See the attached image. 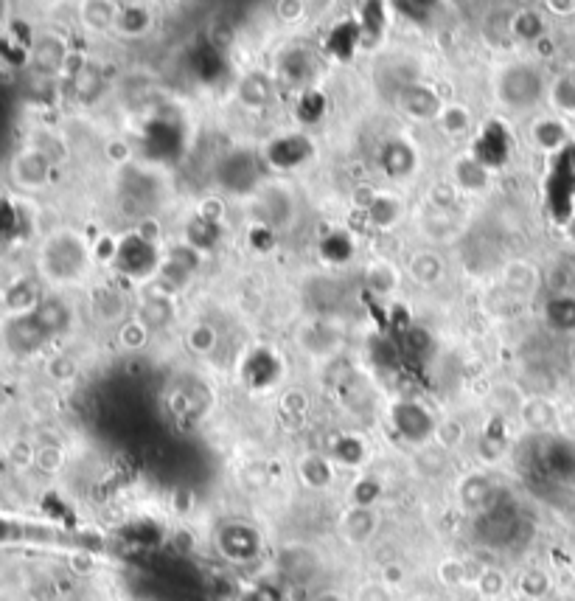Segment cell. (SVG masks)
I'll use <instances>...</instances> for the list:
<instances>
[{
	"label": "cell",
	"instance_id": "cell-1",
	"mask_svg": "<svg viewBox=\"0 0 575 601\" xmlns=\"http://www.w3.org/2000/svg\"><path fill=\"white\" fill-rule=\"evenodd\" d=\"M87 248L85 242L76 234H57L45 242L43 256V273L51 281H73L82 276V270L87 267Z\"/></svg>",
	"mask_w": 575,
	"mask_h": 601
},
{
	"label": "cell",
	"instance_id": "cell-2",
	"mask_svg": "<svg viewBox=\"0 0 575 601\" xmlns=\"http://www.w3.org/2000/svg\"><path fill=\"white\" fill-rule=\"evenodd\" d=\"M115 267L127 276V279H149L160 270V256L155 242H149L141 234H130L121 239L118 245V256H115Z\"/></svg>",
	"mask_w": 575,
	"mask_h": 601
},
{
	"label": "cell",
	"instance_id": "cell-3",
	"mask_svg": "<svg viewBox=\"0 0 575 601\" xmlns=\"http://www.w3.org/2000/svg\"><path fill=\"white\" fill-rule=\"evenodd\" d=\"M500 99L505 107H514V110H525L531 104L539 102L542 96V76L536 74L528 65H514L500 76Z\"/></svg>",
	"mask_w": 575,
	"mask_h": 601
},
{
	"label": "cell",
	"instance_id": "cell-4",
	"mask_svg": "<svg viewBox=\"0 0 575 601\" xmlns=\"http://www.w3.org/2000/svg\"><path fill=\"white\" fill-rule=\"evenodd\" d=\"M315 155V144L312 138H306L303 132H287V135H278L273 138L267 149H264V163L270 169L278 172H289V169H298L303 163Z\"/></svg>",
	"mask_w": 575,
	"mask_h": 601
},
{
	"label": "cell",
	"instance_id": "cell-5",
	"mask_svg": "<svg viewBox=\"0 0 575 601\" xmlns=\"http://www.w3.org/2000/svg\"><path fill=\"white\" fill-rule=\"evenodd\" d=\"M511 149H514V138H511V132L505 130L503 121H489V124H483V130L477 135L472 158L477 163H483L489 172H494V169H503L508 163Z\"/></svg>",
	"mask_w": 575,
	"mask_h": 601
},
{
	"label": "cell",
	"instance_id": "cell-6",
	"mask_svg": "<svg viewBox=\"0 0 575 601\" xmlns=\"http://www.w3.org/2000/svg\"><path fill=\"white\" fill-rule=\"evenodd\" d=\"M3 340H6V346H9V352L34 354L43 349L45 343L51 340V335L45 332V326L40 323V318L34 315V309H31L26 315H15L12 321L6 323Z\"/></svg>",
	"mask_w": 575,
	"mask_h": 601
},
{
	"label": "cell",
	"instance_id": "cell-7",
	"mask_svg": "<svg viewBox=\"0 0 575 601\" xmlns=\"http://www.w3.org/2000/svg\"><path fill=\"white\" fill-rule=\"evenodd\" d=\"M393 425L399 430V436L410 441V444L427 441V436L435 430L430 411L424 405H418V402H410V399H404L393 408Z\"/></svg>",
	"mask_w": 575,
	"mask_h": 601
},
{
	"label": "cell",
	"instance_id": "cell-8",
	"mask_svg": "<svg viewBox=\"0 0 575 601\" xmlns=\"http://www.w3.org/2000/svg\"><path fill=\"white\" fill-rule=\"evenodd\" d=\"M259 180V163L250 152H233L219 163V183L228 191H250Z\"/></svg>",
	"mask_w": 575,
	"mask_h": 601
},
{
	"label": "cell",
	"instance_id": "cell-9",
	"mask_svg": "<svg viewBox=\"0 0 575 601\" xmlns=\"http://www.w3.org/2000/svg\"><path fill=\"white\" fill-rule=\"evenodd\" d=\"M242 377L250 388H270L281 377V360L275 357L273 349H253L242 360Z\"/></svg>",
	"mask_w": 575,
	"mask_h": 601
},
{
	"label": "cell",
	"instance_id": "cell-10",
	"mask_svg": "<svg viewBox=\"0 0 575 601\" xmlns=\"http://www.w3.org/2000/svg\"><path fill=\"white\" fill-rule=\"evenodd\" d=\"M360 40L362 31L357 17H348V20H340L337 26L329 29V34H326V51L334 59H340V62H351V57L360 48Z\"/></svg>",
	"mask_w": 575,
	"mask_h": 601
},
{
	"label": "cell",
	"instance_id": "cell-11",
	"mask_svg": "<svg viewBox=\"0 0 575 601\" xmlns=\"http://www.w3.org/2000/svg\"><path fill=\"white\" fill-rule=\"evenodd\" d=\"M379 163H382V169H385V175L390 177H407L413 175V169H416V149L410 147L407 141L402 138H396V141H388L382 152H379Z\"/></svg>",
	"mask_w": 575,
	"mask_h": 601
},
{
	"label": "cell",
	"instance_id": "cell-12",
	"mask_svg": "<svg viewBox=\"0 0 575 601\" xmlns=\"http://www.w3.org/2000/svg\"><path fill=\"white\" fill-rule=\"evenodd\" d=\"M399 107L413 118H432L444 110V104L438 102V96L424 85H410L399 93Z\"/></svg>",
	"mask_w": 575,
	"mask_h": 601
},
{
	"label": "cell",
	"instance_id": "cell-13",
	"mask_svg": "<svg viewBox=\"0 0 575 601\" xmlns=\"http://www.w3.org/2000/svg\"><path fill=\"white\" fill-rule=\"evenodd\" d=\"M281 79L287 85H303V90L312 88L315 79V57L309 51H292L281 59Z\"/></svg>",
	"mask_w": 575,
	"mask_h": 601
},
{
	"label": "cell",
	"instance_id": "cell-14",
	"mask_svg": "<svg viewBox=\"0 0 575 601\" xmlns=\"http://www.w3.org/2000/svg\"><path fill=\"white\" fill-rule=\"evenodd\" d=\"M15 180L26 189H37L48 180V161L43 152H23L20 158H15Z\"/></svg>",
	"mask_w": 575,
	"mask_h": 601
},
{
	"label": "cell",
	"instance_id": "cell-15",
	"mask_svg": "<svg viewBox=\"0 0 575 601\" xmlns=\"http://www.w3.org/2000/svg\"><path fill=\"white\" fill-rule=\"evenodd\" d=\"M219 239H222V225H219V220H208V217L197 214L194 220L188 222L186 245L197 250V253L211 250Z\"/></svg>",
	"mask_w": 575,
	"mask_h": 601
},
{
	"label": "cell",
	"instance_id": "cell-16",
	"mask_svg": "<svg viewBox=\"0 0 575 601\" xmlns=\"http://www.w3.org/2000/svg\"><path fill=\"white\" fill-rule=\"evenodd\" d=\"M34 315L40 318V323L45 326V332L54 338L59 332H65L68 326H71V309L65 307L62 301L57 298H43L37 309H34Z\"/></svg>",
	"mask_w": 575,
	"mask_h": 601
},
{
	"label": "cell",
	"instance_id": "cell-17",
	"mask_svg": "<svg viewBox=\"0 0 575 601\" xmlns=\"http://www.w3.org/2000/svg\"><path fill=\"white\" fill-rule=\"evenodd\" d=\"M354 250H357V245H354L351 234H345V231H331L329 236L320 239V256L329 264H345L354 256Z\"/></svg>",
	"mask_w": 575,
	"mask_h": 601
},
{
	"label": "cell",
	"instance_id": "cell-18",
	"mask_svg": "<svg viewBox=\"0 0 575 601\" xmlns=\"http://www.w3.org/2000/svg\"><path fill=\"white\" fill-rule=\"evenodd\" d=\"M402 211H404V206L399 197L379 191V194L374 197V203L368 206V217H371V222L379 225V228H390V225H396V222H399Z\"/></svg>",
	"mask_w": 575,
	"mask_h": 601
},
{
	"label": "cell",
	"instance_id": "cell-19",
	"mask_svg": "<svg viewBox=\"0 0 575 601\" xmlns=\"http://www.w3.org/2000/svg\"><path fill=\"white\" fill-rule=\"evenodd\" d=\"M149 149L158 155V158H172L174 152H180V132L174 124H163L155 121L149 127Z\"/></svg>",
	"mask_w": 575,
	"mask_h": 601
},
{
	"label": "cell",
	"instance_id": "cell-20",
	"mask_svg": "<svg viewBox=\"0 0 575 601\" xmlns=\"http://www.w3.org/2000/svg\"><path fill=\"white\" fill-rule=\"evenodd\" d=\"M455 177H458L460 189L483 191L489 186L491 172L483 163H477L475 158H460V161L455 163Z\"/></svg>",
	"mask_w": 575,
	"mask_h": 601
},
{
	"label": "cell",
	"instance_id": "cell-21",
	"mask_svg": "<svg viewBox=\"0 0 575 601\" xmlns=\"http://www.w3.org/2000/svg\"><path fill=\"white\" fill-rule=\"evenodd\" d=\"M34 62H37L40 71L54 74L65 65V45L59 43L57 37H43L40 43L34 45Z\"/></svg>",
	"mask_w": 575,
	"mask_h": 601
},
{
	"label": "cell",
	"instance_id": "cell-22",
	"mask_svg": "<svg viewBox=\"0 0 575 601\" xmlns=\"http://www.w3.org/2000/svg\"><path fill=\"white\" fill-rule=\"evenodd\" d=\"M323 116H326V96L315 88L303 90L301 99L295 104V118H298L301 124H306V127H312V124H317Z\"/></svg>",
	"mask_w": 575,
	"mask_h": 601
},
{
	"label": "cell",
	"instance_id": "cell-23",
	"mask_svg": "<svg viewBox=\"0 0 575 601\" xmlns=\"http://www.w3.org/2000/svg\"><path fill=\"white\" fill-rule=\"evenodd\" d=\"M547 321L559 332H575V298L559 295L547 304Z\"/></svg>",
	"mask_w": 575,
	"mask_h": 601
},
{
	"label": "cell",
	"instance_id": "cell-24",
	"mask_svg": "<svg viewBox=\"0 0 575 601\" xmlns=\"http://www.w3.org/2000/svg\"><path fill=\"white\" fill-rule=\"evenodd\" d=\"M438 118H441V130L446 135H466L472 130V113L463 104H446Z\"/></svg>",
	"mask_w": 575,
	"mask_h": 601
},
{
	"label": "cell",
	"instance_id": "cell-25",
	"mask_svg": "<svg viewBox=\"0 0 575 601\" xmlns=\"http://www.w3.org/2000/svg\"><path fill=\"white\" fill-rule=\"evenodd\" d=\"M357 23H360L362 37H368V40L382 37V29H385V6L382 3H365V6H360Z\"/></svg>",
	"mask_w": 575,
	"mask_h": 601
},
{
	"label": "cell",
	"instance_id": "cell-26",
	"mask_svg": "<svg viewBox=\"0 0 575 601\" xmlns=\"http://www.w3.org/2000/svg\"><path fill=\"white\" fill-rule=\"evenodd\" d=\"M115 20H118V29L135 37V34H144L149 29L152 15L146 12L144 6H127V9H121V15L115 17Z\"/></svg>",
	"mask_w": 575,
	"mask_h": 601
},
{
	"label": "cell",
	"instance_id": "cell-27",
	"mask_svg": "<svg viewBox=\"0 0 575 601\" xmlns=\"http://www.w3.org/2000/svg\"><path fill=\"white\" fill-rule=\"evenodd\" d=\"M441 259L438 256H432V253H418L413 264H410V273H413V279L418 284H432V281L441 279Z\"/></svg>",
	"mask_w": 575,
	"mask_h": 601
},
{
	"label": "cell",
	"instance_id": "cell-28",
	"mask_svg": "<svg viewBox=\"0 0 575 601\" xmlns=\"http://www.w3.org/2000/svg\"><path fill=\"white\" fill-rule=\"evenodd\" d=\"M239 93H242V102L250 107H264L270 99V82L264 76H247Z\"/></svg>",
	"mask_w": 575,
	"mask_h": 601
},
{
	"label": "cell",
	"instance_id": "cell-29",
	"mask_svg": "<svg viewBox=\"0 0 575 601\" xmlns=\"http://www.w3.org/2000/svg\"><path fill=\"white\" fill-rule=\"evenodd\" d=\"M511 31L517 34L519 40H539L542 37V17L536 12H519L511 20Z\"/></svg>",
	"mask_w": 575,
	"mask_h": 601
},
{
	"label": "cell",
	"instance_id": "cell-30",
	"mask_svg": "<svg viewBox=\"0 0 575 601\" xmlns=\"http://www.w3.org/2000/svg\"><path fill=\"white\" fill-rule=\"evenodd\" d=\"M533 141L542 149H559L564 141V130L559 121H542L533 127Z\"/></svg>",
	"mask_w": 575,
	"mask_h": 601
},
{
	"label": "cell",
	"instance_id": "cell-31",
	"mask_svg": "<svg viewBox=\"0 0 575 601\" xmlns=\"http://www.w3.org/2000/svg\"><path fill=\"white\" fill-rule=\"evenodd\" d=\"M82 12H85L82 17H85L87 26H90V29H99V31L107 29V26L113 23L115 17H118L110 3H87Z\"/></svg>",
	"mask_w": 575,
	"mask_h": 601
},
{
	"label": "cell",
	"instance_id": "cell-32",
	"mask_svg": "<svg viewBox=\"0 0 575 601\" xmlns=\"http://www.w3.org/2000/svg\"><path fill=\"white\" fill-rule=\"evenodd\" d=\"M96 90H101L99 71H96V68H90V65H85V68L76 74V93H79V99H82V102H93Z\"/></svg>",
	"mask_w": 575,
	"mask_h": 601
},
{
	"label": "cell",
	"instance_id": "cell-33",
	"mask_svg": "<svg viewBox=\"0 0 575 601\" xmlns=\"http://www.w3.org/2000/svg\"><path fill=\"white\" fill-rule=\"evenodd\" d=\"M368 284L374 287L376 293H390V290L396 287V270L388 267L385 262L374 264V267L368 270Z\"/></svg>",
	"mask_w": 575,
	"mask_h": 601
},
{
	"label": "cell",
	"instance_id": "cell-34",
	"mask_svg": "<svg viewBox=\"0 0 575 601\" xmlns=\"http://www.w3.org/2000/svg\"><path fill=\"white\" fill-rule=\"evenodd\" d=\"M303 478H306V481H309L312 486L329 484V478H331L329 464H326L323 458H317V455L306 458V461H303Z\"/></svg>",
	"mask_w": 575,
	"mask_h": 601
},
{
	"label": "cell",
	"instance_id": "cell-35",
	"mask_svg": "<svg viewBox=\"0 0 575 601\" xmlns=\"http://www.w3.org/2000/svg\"><path fill=\"white\" fill-rule=\"evenodd\" d=\"M194 65H197V74H200L202 79H208V82H211V79H214V76L222 71V59H219V51H216L214 45H208L202 54H197V62H194Z\"/></svg>",
	"mask_w": 575,
	"mask_h": 601
},
{
	"label": "cell",
	"instance_id": "cell-36",
	"mask_svg": "<svg viewBox=\"0 0 575 601\" xmlns=\"http://www.w3.org/2000/svg\"><path fill=\"white\" fill-rule=\"evenodd\" d=\"M334 458L345 464V467H354L362 458V441L360 439H340L334 444Z\"/></svg>",
	"mask_w": 575,
	"mask_h": 601
},
{
	"label": "cell",
	"instance_id": "cell-37",
	"mask_svg": "<svg viewBox=\"0 0 575 601\" xmlns=\"http://www.w3.org/2000/svg\"><path fill=\"white\" fill-rule=\"evenodd\" d=\"M188 343H191V349L200 354H208L216 346V335L211 326H197L191 335H188Z\"/></svg>",
	"mask_w": 575,
	"mask_h": 601
},
{
	"label": "cell",
	"instance_id": "cell-38",
	"mask_svg": "<svg viewBox=\"0 0 575 601\" xmlns=\"http://www.w3.org/2000/svg\"><path fill=\"white\" fill-rule=\"evenodd\" d=\"M376 498H379V484H376V481H362V484L354 489L357 509H371Z\"/></svg>",
	"mask_w": 575,
	"mask_h": 601
},
{
	"label": "cell",
	"instance_id": "cell-39",
	"mask_svg": "<svg viewBox=\"0 0 575 601\" xmlns=\"http://www.w3.org/2000/svg\"><path fill=\"white\" fill-rule=\"evenodd\" d=\"M250 242H253V248L270 250L273 248V231H270L267 225H256V228L250 231Z\"/></svg>",
	"mask_w": 575,
	"mask_h": 601
},
{
	"label": "cell",
	"instance_id": "cell-40",
	"mask_svg": "<svg viewBox=\"0 0 575 601\" xmlns=\"http://www.w3.org/2000/svg\"><path fill=\"white\" fill-rule=\"evenodd\" d=\"M121 338H124V343H127V346H132V349H135V346H141V343H144V326H138V323H130V326H124V332H121Z\"/></svg>",
	"mask_w": 575,
	"mask_h": 601
},
{
	"label": "cell",
	"instance_id": "cell-41",
	"mask_svg": "<svg viewBox=\"0 0 575 601\" xmlns=\"http://www.w3.org/2000/svg\"><path fill=\"white\" fill-rule=\"evenodd\" d=\"M438 436H441V441H444V444H449V447H452V444H458L460 436H463V427L452 425V422H446V425L438 427Z\"/></svg>",
	"mask_w": 575,
	"mask_h": 601
},
{
	"label": "cell",
	"instance_id": "cell-42",
	"mask_svg": "<svg viewBox=\"0 0 575 601\" xmlns=\"http://www.w3.org/2000/svg\"><path fill=\"white\" fill-rule=\"evenodd\" d=\"M500 585H503V579H500V573H483V590L486 593H497L500 590Z\"/></svg>",
	"mask_w": 575,
	"mask_h": 601
},
{
	"label": "cell",
	"instance_id": "cell-43",
	"mask_svg": "<svg viewBox=\"0 0 575 601\" xmlns=\"http://www.w3.org/2000/svg\"><path fill=\"white\" fill-rule=\"evenodd\" d=\"M278 9L284 12V17H287V20H295V17H301L298 12H303V3H281Z\"/></svg>",
	"mask_w": 575,
	"mask_h": 601
},
{
	"label": "cell",
	"instance_id": "cell-44",
	"mask_svg": "<svg viewBox=\"0 0 575 601\" xmlns=\"http://www.w3.org/2000/svg\"><path fill=\"white\" fill-rule=\"evenodd\" d=\"M317 601H340V599H337V596H320Z\"/></svg>",
	"mask_w": 575,
	"mask_h": 601
},
{
	"label": "cell",
	"instance_id": "cell-45",
	"mask_svg": "<svg viewBox=\"0 0 575 601\" xmlns=\"http://www.w3.org/2000/svg\"><path fill=\"white\" fill-rule=\"evenodd\" d=\"M573 234H575V222H573Z\"/></svg>",
	"mask_w": 575,
	"mask_h": 601
}]
</instances>
